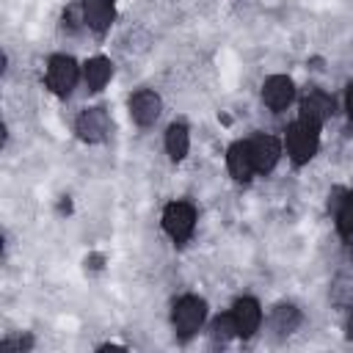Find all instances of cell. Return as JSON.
I'll return each instance as SVG.
<instances>
[{
  "label": "cell",
  "mask_w": 353,
  "mask_h": 353,
  "mask_svg": "<svg viewBox=\"0 0 353 353\" xmlns=\"http://www.w3.org/2000/svg\"><path fill=\"white\" fill-rule=\"evenodd\" d=\"M320 127L309 124V121H295L290 130H287V152L292 157L295 165H303L314 157L317 146H320Z\"/></svg>",
  "instance_id": "cell-1"
},
{
  "label": "cell",
  "mask_w": 353,
  "mask_h": 353,
  "mask_svg": "<svg viewBox=\"0 0 353 353\" xmlns=\"http://www.w3.org/2000/svg\"><path fill=\"white\" fill-rule=\"evenodd\" d=\"M204 317H207V303H204L201 298H196V295L179 298V301L174 303V314H171L174 328H176V336H179V339L193 336V334L199 331V325L204 323Z\"/></svg>",
  "instance_id": "cell-2"
},
{
  "label": "cell",
  "mask_w": 353,
  "mask_h": 353,
  "mask_svg": "<svg viewBox=\"0 0 353 353\" xmlns=\"http://www.w3.org/2000/svg\"><path fill=\"white\" fill-rule=\"evenodd\" d=\"M196 226V210L188 201H171L163 210V229L171 234L174 243H185Z\"/></svg>",
  "instance_id": "cell-3"
},
{
  "label": "cell",
  "mask_w": 353,
  "mask_h": 353,
  "mask_svg": "<svg viewBox=\"0 0 353 353\" xmlns=\"http://www.w3.org/2000/svg\"><path fill=\"white\" fill-rule=\"evenodd\" d=\"M77 83V63L69 55H52L47 66V88L58 97L69 94Z\"/></svg>",
  "instance_id": "cell-4"
},
{
  "label": "cell",
  "mask_w": 353,
  "mask_h": 353,
  "mask_svg": "<svg viewBox=\"0 0 353 353\" xmlns=\"http://www.w3.org/2000/svg\"><path fill=\"white\" fill-rule=\"evenodd\" d=\"M110 132V119L105 108H88L80 113L77 119V135L88 143H99L105 141V135Z\"/></svg>",
  "instance_id": "cell-5"
},
{
  "label": "cell",
  "mask_w": 353,
  "mask_h": 353,
  "mask_svg": "<svg viewBox=\"0 0 353 353\" xmlns=\"http://www.w3.org/2000/svg\"><path fill=\"white\" fill-rule=\"evenodd\" d=\"M248 146H251L254 168H256L259 174L273 171V165H276L279 157H281V143H279V138H273V135H256L254 141H248Z\"/></svg>",
  "instance_id": "cell-6"
},
{
  "label": "cell",
  "mask_w": 353,
  "mask_h": 353,
  "mask_svg": "<svg viewBox=\"0 0 353 353\" xmlns=\"http://www.w3.org/2000/svg\"><path fill=\"white\" fill-rule=\"evenodd\" d=\"M295 97V88H292V80L284 77V74H273L265 80L262 85V99L270 110H284Z\"/></svg>",
  "instance_id": "cell-7"
},
{
  "label": "cell",
  "mask_w": 353,
  "mask_h": 353,
  "mask_svg": "<svg viewBox=\"0 0 353 353\" xmlns=\"http://www.w3.org/2000/svg\"><path fill=\"white\" fill-rule=\"evenodd\" d=\"M160 108H163V102H160V97H157L154 91H138V94H132V99H130L132 121L141 124V127L154 124L157 116H160Z\"/></svg>",
  "instance_id": "cell-8"
},
{
  "label": "cell",
  "mask_w": 353,
  "mask_h": 353,
  "mask_svg": "<svg viewBox=\"0 0 353 353\" xmlns=\"http://www.w3.org/2000/svg\"><path fill=\"white\" fill-rule=\"evenodd\" d=\"M232 317L237 325V336H251L262 323V309L254 298H240L232 306Z\"/></svg>",
  "instance_id": "cell-9"
},
{
  "label": "cell",
  "mask_w": 353,
  "mask_h": 353,
  "mask_svg": "<svg viewBox=\"0 0 353 353\" xmlns=\"http://www.w3.org/2000/svg\"><path fill=\"white\" fill-rule=\"evenodd\" d=\"M331 113H334V99L323 91H309L301 102V121H309L314 127H320Z\"/></svg>",
  "instance_id": "cell-10"
},
{
  "label": "cell",
  "mask_w": 353,
  "mask_h": 353,
  "mask_svg": "<svg viewBox=\"0 0 353 353\" xmlns=\"http://www.w3.org/2000/svg\"><path fill=\"white\" fill-rule=\"evenodd\" d=\"M226 165H229V174H232L237 182H248V179H251V174H254L256 168H254V157H251L248 141H237V143L229 146Z\"/></svg>",
  "instance_id": "cell-11"
},
{
  "label": "cell",
  "mask_w": 353,
  "mask_h": 353,
  "mask_svg": "<svg viewBox=\"0 0 353 353\" xmlns=\"http://www.w3.org/2000/svg\"><path fill=\"white\" fill-rule=\"evenodd\" d=\"M83 22L94 33H105L113 22V0H83Z\"/></svg>",
  "instance_id": "cell-12"
},
{
  "label": "cell",
  "mask_w": 353,
  "mask_h": 353,
  "mask_svg": "<svg viewBox=\"0 0 353 353\" xmlns=\"http://www.w3.org/2000/svg\"><path fill=\"white\" fill-rule=\"evenodd\" d=\"M110 74H113V66H110L108 58H102V55L88 58V63H85V83H88L91 91L105 88V83L110 80Z\"/></svg>",
  "instance_id": "cell-13"
},
{
  "label": "cell",
  "mask_w": 353,
  "mask_h": 353,
  "mask_svg": "<svg viewBox=\"0 0 353 353\" xmlns=\"http://www.w3.org/2000/svg\"><path fill=\"white\" fill-rule=\"evenodd\" d=\"M190 138H188V127L185 124H171L165 130V149L171 154V160H182L188 154Z\"/></svg>",
  "instance_id": "cell-14"
},
{
  "label": "cell",
  "mask_w": 353,
  "mask_h": 353,
  "mask_svg": "<svg viewBox=\"0 0 353 353\" xmlns=\"http://www.w3.org/2000/svg\"><path fill=\"white\" fill-rule=\"evenodd\" d=\"M298 323H301V314H298L295 306L281 303V306L273 309V317H270L273 331H279V334H292V331L298 328Z\"/></svg>",
  "instance_id": "cell-15"
},
{
  "label": "cell",
  "mask_w": 353,
  "mask_h": 353,
  "mask_svg": "<svg viewBox=\"0 0 353 353\" xmlns=\"http://www.w3.org/2000/svg\"><path fill=\"white\" fill-rule=\"evenodd\" d=\"M336 229L342 237L353 234V193H345V199L336 204Z\"/></svg>",
  "instance_id": "cell-16"
},
{
  "label": "cell",
  "mask_w": 353,
  "mask_h": 353,
  "mask_svg": "<svg viewBox=\"0 0 353 353\" xmlns=\"http://www.w3.org/2000/svg\"><path fill=\"white\" fill-rule=\"evenodd\" d=\"M232 336H237V325H234V317L232 314H221L215 317L212 323V342H229Z\"/></svg>",
  "instance_id": "cell-17"
},
{
  "label": "cell",
  "mask_w": 353,
  "mask_h": 353,
  "mask_svg": "<svg viewBox=\"0 0 353 353\" xmlns=\"http://www.w3.org/2000/svg\"><path fill=\"white\" fill-rule=\"evenodd\" d=\"M30 345H33L30 336H22V339H6V342H3V347H8V350H11V347H17V350H28Z\"/></svg>",
  "instance_id": "cell-18"
},
{
  "label": "cell",
  "mask_w": 353,
  "mask_h": 353,
  "mask_svg": "<svg viewBox=\"0 0 353 353\" xmlns=\"http://www.w3.org/2000/svg\"><path fill=\"white\" fill-rule=\"evenodd\" d=\"M345 105H347V116H350V121H353V83H350V88H347V99H345Z\"/></svg>",
  "instance_id": "cell-19"
},
{
  "label": "cell",
  "mask_w": 353,
  "mask_h": 353,
  "mask_svg": "<svg viewBox=\"0 0 353 353\" xmlns=\"http://www.w3.org/2000/svg\"><path fill=\"white\" fill-rule=\"evenodd\" d=\"M85 262H91V268H102L99 262H102V256H91V259H85Z\"/></svg>",
  "instance_id": "cell-20"
},
{
  "label": "cell",
  "mask_w": 353,
  "mask_h": 353,
  "mask_svg": "<svg viewBox=\"0 0 353 353\" xmlns=\"http://www.w3.org/2000/svg\"><path fill=\"white\" fill-rule=\"evenodd\" d=\"M347 336H350V339H353V314H350V317H347Z\"/></svg>",
  "instance_id": "cell-21"
}]
</instances>
